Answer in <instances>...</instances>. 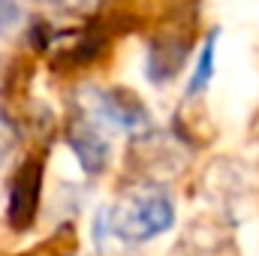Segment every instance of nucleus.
<instances>
[{
	"instance_id": "9",
	"label": "nucleus",
	"mask_w": 259,
	"mask_h": 256,
	"mask_svg": "<svg viewBox=\"0 0 259 256\" xmlns=\"http://www.w3.org/2000/svg\"><path fill=\"white\" fill-rule=\"evenodd\" d=\"M46 3H72V0H46Z\"/></svg>"
},
{
	"instance_id": "5",
	"label": "nucleus",
	"mask_w": 259,
	"mask_h": 256,
	"mask_svg": "<svg viewBox=\"0 0 259 256\" xmlns=\"http://www.w3.org/2000/svg\"><path fill=\"white\" fill-rule=\"evenodd\" d=\"M217 36H208L205 39V46H202V55H199V64H196V72L193 78H190V88H187V97H196V94H202L208 84H211V78H214V69H217Z\"/></svg>"
},
{
	"instance_id": "7",
	"label": "nucleus",
	"mask_w": 259,
	"mask_h": 256,
	"mask_svg": "<svg viewBox=\"0 0 259 256\" xmlns=\"http://www.w3.org/2000/svg\"><path fill=\"white\" fill-rule=\"evenodd\" d=\"M15 145H18V130H15V124L9 118H0V166L12 157Z\"/></svg>"
},
{
	"instance_id": "8",
	"label": "nucleus",
	"mask_w": 259,
	"mask_h": 256,
	"mask_svg": "<svg viewBox=\"0 0 259 256\" xmlns=\"http://www.w3.org/2000/svg\"><path fill=\"white\" fill-rule=\"evenodd\" d=\"M241 250H244V256H259V223L256 220H247L241 226Z\"/></svg>"
},
{
	"instance_id": "3",
	"label": "nucleus",
	"mask_w": 259,
	"mask_h": 256,
	"mask_svg": "<svg viewBox=\"0 0 259 256\" xmlns=\"http://www.w3.org/2000/svg\"><path fill=\"white\" fill-rule=\"evenodd\" d=\"M84 103H88L94 121L103 127L109 124L115 130H139L148 121L139 100L124 88H94V91H88Z\"/></svg>"
},
{
	"instance_id": "1",
	"label": "nucleus",
	"mask_w": 259,
	"mask_h": 256,
	"mask_svg": "<svg viewBox=\"0 0 259 256\" xmlns=\"http://www.w3.org/2000/svg\"><path fill=\"white\" fill-rule=\"evenodd\" d=\"M109 217H112V229L124 247L145 244V241H154L157 235H163L166 229H172L175 205L163 190L145 187V190H133L121 202L109 205Z\"/></svg>"
},
{
	"instance_id": "2",
	"label": "nucleus",
	"mask_w": 259,
	"mask_h": 256,
	"mask_svg": "<svg viewBox=\"0 0 259 256\" xmlns=\"http://www.w3.org/2000/svg\"><path fill=\"white\" fill-rule=\"evenodd\" d=\"M184 163H187V151L181 148V142H172L160 133L136 139L127 151V166H133L139 175L154 178V181L178 175Z\"/></svg>"
},
{
	"instance_id": "4",
	"label": "nucleus",
	"mask_w": 259,
	"mask_h": 256,
	"mask_svg": "<svg viewBox=\"0 0 259 256\" xmlns=\"http://www.w3.org/2000/svg\"><path fill=\"white\" fill-rule=\"evenodd\" d=\"M103 124H81V130H72V139H69V148L72 154L78 157L81 169L84 172H100L106 163H109V142L103 136Z\"/></svg>"
},
{
	"instance_id": "6",
	"label": "nucleus",
	"mask_w": 259,
	"mask_h": 256,
	"mask_svg": "<svg viewBox=\"0 0 259 256\" xmlns=\"http://www.w3.org/2000/svg\"><path fill=\"white\" fill-rule=\"evenodd\" d=\"M27 3L30 0H0V39H9L24 27Z\"/></svg>"
}]
</instances>
